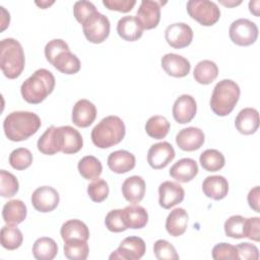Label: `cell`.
I'll return each mask as SVG.
<instances>
[{
	"label": "cell",
	"mask_w": 260,
	"mask_h": 260,
	"mask_svg": "<svg viewBox=\"0 0 260 260\" xmlns=\"http://www.w3.org/2000/svg\"><path fill=\"white\" fill-rule=\"evenodd\" d=\"M198 171V165L193 158L184 157L171 167L170 176L178 182L187 183L197 176Z\"/></svg>",
	"instance_id": "ffe728a7"
},
{
	"label": "cell",
	"mask_w": 260,
	"mask_h": 260,
	"mask_svg": "<svg viewBox=\"0 0 260 260\" xmlns=\"http://www.w3.org/2000/svg\"><path fill=\"white\" fill-rule=\"evenodd\" d=\"M32 162V154L29 149L25 147H19L11 151L9 154V164L10 166L17 170L23 171L30 167Z\"/></svg>",
	"instance_id": "f35d334b"
},
{
	"label": "cell",
	"mask_w": 260,
	"mask_h": 260,
	"mask_svg": "<svg viewBox=\"0 0 260 260\" xmlns=\"http://www.w3.org/2000/svg\"><path fill=\"white\" fill-rule=\"evenodd\" d=\"M159 1L142 0L136 12V19L143 29H152L157 26L160 20V5Z\"/></svg>",
	"instance_id": "5bb4252c"
},
{
	"label": "cell",
	"mask_w": 260,
	"mask_h": 260,
	"mask_svg": "<svg viewBox=\"0 0 260 260\" xmlns=\"http://www.w3.org/2000/svg\"><path fill=\"white\" fill-rule=\"evenodd\" d=\"M96 11L95 6L91 2L85 0L76 1L73 6V14L76 20L81 24H83V22Z\"/></svg>",
	"instance_id": "f6af8a7d"
},
{
	"label": "cell",
	"mask_w": 260,
	"mask_h": 260,
	"mask_svg": "<svg viewBox=\"0 0 260 260\" xmlns=\"http://www.w3.org/2000/svg\"><path fill=\"white\" fill-rule=\"evenodd\" d=\"M31 204L40 212L53 211L59 204L60 197L57 190L51 186L37 188L31 194Z\"/></svg>",
	"instance_id": "8fae6325"
},
{
	"label": "cell",
	"mask_w": 260,
	"mask_h": 260,
	"mask_svg": "<svg viewBox=\"0 0 260 260\" xmlns=\"http://www.w3.org/2000/svg\"><path fill=\"white\" fill-rule=\"evenodd\" d=\"M202 190L206 197L213 200H221L228 195L229 182L223 176H208L202 183Z\"/></svg>",
	"instance_id": "603a6c76"
},
{
	"label": "cell",
	"mask_w": 260,
	"mask_h": 260,
	"mask_svg": "<svg viewBox=\"0 0 260 260\" xmlns=\"http://www.w3.org/2000/svg\"><path fill=\"white\" fill-rule=\"evenodd\" d=\"M219 3H221L222 5L228 6V7H234V6L241 4L242 1H219Z\"/></svg>",
	"instance_id": "11a10c76"
},
{
	"label": "cell",
	"mask_w": 260,
	"mask_h": 260,
	"mask_svg": "<svg viewBox=\"0 0 260 260\" xmlns=\"http://www.w3.org/2000/svg\"><path fill=\"white\" fill-rule=\"evenodd\" d=\"M60 151L65 154H74L83 146V139L78 130L71 126L57 127Z\"/></svg>",
	"instance_id": "7c38bea8"
},
{
	"label": "cell",
	"mask_w": 260,
	"mask_h": 260,
	"mask_svg": "<svg viewBox=\"0 0 260 260\" xmlns=\"http://www.w3.org/2000/svg\"><path fill=\"white\" fill-rule=\"evenodd\" d=\"M68 50H69V46L65 41L61 39H54L49 43H47L45 47V56L47 61L52 64L59 54Z\"/></svg>",
	"instance_id": "7dc6e473"
},
{
	"label": "cell",
	"mask_w": 260,
	"mask_h": 260,
	"mask_svg": "<svg viewBox=\"0 0 260 260\" xmlns=\"http://www.w3.org/2000/svg\"><path fill=\"white\" fill-rule=\"evenodd\" d=\"M240 87L234 80H220L215 84L210 98L209 105L212 112L219 117L231 114L240 99Z\"/></svg>",
	"instance_id": "5b68a950"
},
{
	"label": "cell",
	"mask_w": 260,
	"mask_h": 260,
	"mask_svg": "<svg viewBox=\"0 0 260 260\" xmlns=\"http://www.w3.org/2000/svg\"><path fill=\"white\" fill-rule=\"evenodd\" d=\"M237 130L244 135L255 133L259 127V113L254 108H245L239 112L235 119Z\"/></svg>",
	"instance_id": "7402d4cb"
},
{
	"label": "cell",
	"mask_w": 260,
	"mask_h": 260,
	"mask_svg": "<svg viewBox=\"0 0 260 260\" xmlns=\"http://www.w3.org/2000/svg\"><path fill=\"white\" fill-rule=\"evenodd\" d=\"M183 187L172 181H165L158 187V203L165 209H170L181 203L184 199Z\"/></svg>",
	"instance_id": "9a60e30c"
},
{
	"label": "cell",
	"mask_w": 260,
	"mask_h": 260,
	"mask_svg": "<svg viewBox=\"0 0 260 260\" xmlns=\"http://www.w3.org/2000/svg\"><path fill=\"white\" fill-rule=\"evenodd\" d=\"M1 246L6 250L12 251L19 248L23 241L22 233L16 225L6 224L2 226L0 232Z\"/></svg>",
	"instance_id": "d6a6232c"
},
{
	"label": "cell",
	"mask_w": 260,
	"mask_h": 260,
	"mask_svg": "<svg viewBox=\"0 0 260 260\" xmlns=\"http://www.w3.org/2000/svg\"><path fill=\"white\" fill-rule=\"evenodd\" d=\"M259 5H260V2L258 0L249 2V10L255 16H259Z\"/></svg>",
	"instance_id": "f5cc1de1"
},
{
	"label": "cell",
	"mask_w": 260,
	"mask_h": 260,
	"mask_svg": "<svg viewBox=\"0 0 260 260\" xmlns=\"http://www.w3.org/2000/svg\"><path fill=\"white\" fill-rule=\"evenodd\" d=\"M122 213L127 229L139 230L147 224L148 213L146 209L140 205H128L122 210Z\"/></svg>",
	"instance_id": "4316f807"
},
{
	"label": "cell",
	"mask_w": 260,
	"mask_h": 260,
	"mask_svg": "<svg viewBox=\"0 0 260 260\" xmlns=\"http://www.w3.org/2000/svg\"><path fill=\"white\" fill-rule=\"evenodd\" d=\"M55 76L45 68L36 70L20 86V92L25 102L37 105L42 103L55 87Z\"/></svg>",
	"instance_id": "7a4b0ae2"
},
{
	"label": "cell",
	"mask_w": 260,
	"mask_h": 260,
	"mask_svg": "<svg viewBox=\"0 0 260 260\" xmlns=\"http://www.w3.org/2000/svg\"><path fill=\"white\" fill-rule=\"evenodd\" d=\"M153 254L158 260H178L179 255L175 247L167 240H157L153 245Z\"/></svg>",
	"instance_id": "7bdbcfd3"
},
{
	"label": "cell",
	"mask_w": 260,
	"mask_h": 260,
	"mask_svg": "<svg viewBox=\"0 0 260 260\" xmlns=\"http://www.w3.org/2000/svg\"><path fill=\"white\" fill-rule=\"evenodd\" d=\"M42 125L40 117L26 111H16L8 114L3 122L5 136L14 142L23 141L36 134Z\"/></svg>",
	"instance_id": "6da1fadb"
},
{
	"label": "cell",
	"mask_w": 260,
	"mask_h": 260,
	"mask_svg": "<svg viewBox=\"0 0 260 260\" xmlns=\"http://www.w3.org/2000/svg\"><path fill=\"white\" fill-rule=\"evenodd\" d=\"M170 122L166 117L155 115L150 117L145 124L146 134L154 139H162L165 138L170 130Z\"/></svg>",
	"instance_id": "d590c367"
},
{
	"label": "cell",
	"mask_w": 260,
	"mask_h": 260,
	"mask_svg": "<svg viewBox=\"0 0 260 260\" xmlns=\"http://www.w3.org/2000/svg\"><path fill=\"white\" fill-rule=\"evenodd\" d=\"M145 181L140 176H131L122 184V194L130 203H139L145 195Z\"/></svg>",
	"instance_id": "cb8c5ba5"
},
{
	"label": "cell",
	"mask_w": 260,
	"mask_h": 260,
	"mask_svg": "<svg viewBox=\"0 0 260 260\" xmlns=\"http://www.w3.org/2000/svg\"><path fill=\"white\" fill-rule=\"evenodd\" d=\"M175 149L167 141L152 144L147 152V162L154 170L166 168L175 158Z\"/></svg>",
	"instance_id": "4fadbf2b"
},
{
	"label": "cell",
	"mask_w": 260,
	"mask_h": 260,
	"mask_svg": "<svg viewBox=\"0 0 260 260\" xmlns=\"http://www.w3.org/2000/svg\"><path fill=\"white\" fill-rule=\"evenodd\" d=\"M25 64L24 52L18 41L12 38L0 42V68L5 77L17 78L23 71Z\"/></svg>",
	"instance_id": "277c9868"
},
{
	"label": "cell",
	"mask_w": 260,
	"mask_h": 260,
	"mask_svg": "<svg viewBox=\"0 0 260 260\" xmlns=\"http://www.w3.org/2000/svg\"><path fill=\"white\" fill-rule=\"evenodd\" d=\"M54 2H55V1H41V2L36 1V4H37L39 7H41L42 9H46V8H48L49 6H51L52 4H54Z\"/></svg>",
	"instance_id": "db71d44e"
},
{
	"label": "cell",
	"mask_w": 260,
	"mask_h": 260,
	"mask_svg": "<svg viewBox=\"0 0 260 260\" xmlns=\"http://www.w3.org/2000/svg\"><path fill=\"white\" fill-rule=\"evenodd\" d=\"M77 169L81 177L85 180H94L99 178L103 172L102 162L93 155L83 156L79 160Z\"/></svg>",
	"instance_id": "e575fe53"
},
{
	"label": "cell",
	"mask_w": 260,
	"mask_h": 260,
	"mask_svg": "<svg viewBox=\"0 0 260 260\" xmlns=\"http://www.w3.org/2000/svg\"><path fill=\"white\" fill-rule=\"evenodd\" d=\"M189 16L204 26L215 24L220 17V10L216 3L208 0H190L187 2Z\"/></svg>",
	"instance_id": "8992f818"
},
{
	"label": "cell",
	"mask_w": 260,
	"mask_h": 260,
	"mask_svg": "<svg viewBox=\"0 0 260 260\" xmlns=\"http://www.w3.org/2000/svg\"><path fill=\"white\" fill-rule=\"evenodd\" d=\"M60 235L64 242L73 239L87 241L89 239V230L83 221L79 219H69L62 224Z\"/></svg>",
	"instance_id": "f1b7e54d"
},
{
	"label": "cell",
	"mask_w": 260,
	"mask_h": 260,
	"mask_svg": "<svg viewBox=\"0 0 260 260\" xmlns=\"http://www.w3.org/2000/svg\"><path fill=\"white\" fill-rule=\"evenodd\" d=\"M260 218L258 216L246 218L245 222V238H248L252 241H260Z\"/></svg>",
	"instance_id": "681fc988"
},
{
	"label": "cell",
	"mask_w": 260,
	"mask_h": 260,
	"mask_svg": "<svg viewBox=\"0 0 260 260\" xmlns=\"http://www.w3.org/2000/svg\"><path fill=\"white\" fill-rule=\"evenodd\" d=\"M239 259L244 260H258L259 259V250L258 248L248 242L240 243L236 246Z\"/></svg>",
	"instance_id": "c3c4849f"
},
{
	"label": "cell",
	"mask_w": 260,
	"mask_h": 260,
	"mask_svg": "<svg viewBox=\"0 0 260 260\" xmlns=\"http://www.w3.org/2000/svg\"><path fill=\"white\" fill-rule=\"evenodd\" d=\"M39 151L43 154L53 155L60 151L59 143H58V135H57V127L51 126L47 128V130L43 133V135L39 138L37 143Z\"/></svg>",
	"instance_id": "836d02e7"
},
{
	"label": "cell",
	"mask_w": 260,
	"mask_h": 260,
	"mask_svg": "<svg viewBox=\"0 0 260 260\" xmlns=\"http://www.w3.org/2000/svg\"><path fill=\"white\" fill-rule=\"evenodd\" d=\"M58 253L56 242L48 237H42L36 240L32 246V255L38 260H52Z\"/></svg>",
	"instance_id": "4dcf8cb0"
},
{
	"label": "cell",
	"mask_w": 260,
	"mask_h": 260,
	"mask_svg": "<svg viewBox=\"0 0 260 260\" xmlns=\"http://www.w3.org/2000/svg\"><path fill=\"white\" fill-rule=\"evenodd\" d=\"M126 133L123 120L118 116L102 119L91 130V141L99 148H109L120 143Z\"/></svg>",
	"instance_id": "3957f363"
},
{
	"label": "cell",
	"mask_w": 260,
	"mask_h": 260,
	"mask_svg": "<svg viewBox=\"0 0 260 260\" xmlns=\"http://www.w3.org/2000/svg\"><path fill=\"white\" fill-rule=\"evenodd\" d=\"M146 250L145 242L143 239L132 236L125 238L119 247L109 256V259H122V260H138L143 257Z\"/></svg>",
	"instance_id": "9c48e42d"
},
{
	"label": "cell",
	"mask_w": 260,
	"mask_h": 260,
	"mask_svg": "<svg viewBox=\"0 0 260 260\" xmlns=\"http://www.w3.org/2000/svg\"><path fill=\"white\" fill-rule=\"evenodd\" d=\"M122 210L123 209H113L106 215L105 224L110 232L121 233L128 230L123 218Z\"/></svg>",
	"instance_id": "ee69618b"
},
{
	"label": "cell",
	"mask_w": 260,
	"mask_h": 260,
	"mask_svg": "<svg viewBox=\"0 0 260 260\" xmlns=\"http://www.w3.org/2000/svg\"><path fill=\"white\" fill-rule=\"evenodd\" d=\"M165 39L172 48L183 49L192 43L193 30L184 22H175L166 28Z\"/></svg>",
	"instance_id": "30bf717a"
},
{
	"label": "cell",
	"mask_w": 260,
	"mask_h": 260,
	"mask_svg": "<svg viewBox=\"0 0 260 260\" xmlns=\"http://www.w3.org/2000/svg\"><path fill=\"white\" fill-rule=\"evenodd\" d=\"M110 28L109 18L99 11L88 17L82 24L84 37L93 44H101L106 41L110 35Z\"/></svg>",
	"instance_id": "52a82bcc"
},
{
	"label": "cell",
	"mask_w": 260,
	"mask_h": 260,
	"mask_svg": "<svg viewBox=\"0 0 260 260\" xmlns=\"http://www.w3.org/2000/svg\"><path fill=\"white\" fill-rule=\"evenodd\" d=\"M259 197H260V190L259 186L254 187L251 189L248 193L247 200L249 203V206L255 211V212H260V207H259Z\"/></svg>",
	"instance_id": "816d5d0a"
},
{
	"label": "cell",
	"mask_w": 260,
	"mask_h": 260,
	"mask_svg": "<svg viewBox=\"0 0 260 260\" xmlns=\"http://www.w3.org/2000/svg\"><path fill=\"white\" fill-rule=\"evenodd\" d=\"M104 6L109 10H115L119 12H129L136 4L135 0H103Z\"/></svg>",
	"instance_id": "f907efd6"
},
{
	"label": "cell",
	"mask_w": 260,
	"mask_h": 260,
	"mask_svg": "<svg viewBox=\"0 0 260 260\" xmlns=\"http://www.w3.org/2000/svg\"><path fill=\"white\" fill-rule=\"evenodd\" d=\"M52 65L64 74H75L80 70V61L76 55L70 52V50L59 54Z\"/></svg>",
	"instance_id": "1f68e13d"
},
{
	"label": "cell",
	"mask_w": 260,
	"mask_h": 260,
	"mask_svg": "<svg viewBox=\"0 0 260 260\" xmlns=\"http://www.w3.org/2000/svg\"><path fill=\"white\" fill-rule=\"evenodd\" d=\"M110 189L108 183L100 178L94 179L90 184L87 186V194L89 198L96 203L103 202L108 198Z\"/></svg>",
	"instance_id": "b9f144b4"
},
{
	"label": "cell",
	"mask_w": 260,
	"mask_h": 260,
	"mask_svg": "<svg viewBox=\"0 0 260 260\" xmlns=\"http://www.w3.org/2000/svg\"><path fill=\"white\" fill-rule=\"evenodd\" d=\"M108 167L116 174H125L133 170L136 164V159L133 153L127 150H116L110 153L108 156Z\"/></svg>",
	"instance_id": "44dd1931"
},
{
	"label": "cell",
	"mask_w": 260,
	"mask_h": 260,
	"mask_svg": "<svg viewBox=\"0 0 260 260\" xmlns=\"http://www.w3.org/2000/svg\"><path fill=\"white\" fill-rule=\"evenodd\" d=\"M19 189V183L16 177L5 171H0V194L2 197L9 198L14 196Z\"/></svg>",
	"instance_id": "60d3db41"
},
{
	"label": "cell",
	"mask_w": 260,
	"mask_h": 260,
	"mask_svg": "<svg viewBox=\"0 0 260 260\" xmlns=\"http://www.w3.org/2000/svg\"><path fill=\"white\" fill-rule=\"evenodd\" d=\"M246 218L242 215H232L224 221V233L233 239L245 238Z\"/></svg>",
	"instance_id": "ab89813d"
},
{
	"label": "cell",
	"mask_w": 260,
	"mask_h": 260,
	"mask_svg": "<svg viewBox=\"0 0 260 260\" xmlns=\"http://www.w3.org/2000/svg\"><path fill=\"white\" fill-rule=\"evenodd\" d=\"M188 218V213L184 208L178 207L173 209L166 219V230L168 234L173 237L182 236L187 230Z\"/></svg>",
	"instance_id": "484cf974"
},
{
	"label": "cell",
	"mask_w": 260,
	"mask_h": 260,
	"mask_svg": "<svg viewBox=\"0 0 260 260\" xmlns=\"http://www.w3.org/2000/svg\"><path fill=\"white\" fill-rule=\"evenodd\" d=\"M117 32L123 40L135 42L141 38L143 28L135 16L127 15L119 19L117 23Z\"/></svg>",
	"instance_id": "d4e9b609"
},
{
	"label": "cell",
	"mask_w": 260,
	"mask_h": 260,
	"mask_svg": "<svg viewBox=\"0 0 260 260\" xmlns=\"http://www.w3.org/2000/svg\"><path fill=\"white\" fill-rule=\"evenodd\" d=\"M212 258L215 260L221 259H239L238 251L236 246H233L229 243H219L216 244L212 249Z\"/></svg>",
	"instance_id": "bcb514c9"
},
{
	"label": "cell",
	"mask_w": 260,
	"mask_h": 260,
	"mask_svg": "<svg viewBox=\"0 0 260 260\" xmlns=\"http://www.w3.org/2000/svg\"><path fill=\"white\" fill-rule=\"evenodd\" d=\"M199 161L201 167L207 172H217L224 167L225 159L223 154L216 149H206L200 156Z\"/></svg>",
	"instance_id": "8d00e7d4"
},
{
	"label": "cell",
	"mask_w": 260,
	"mask_h": 260,
	"mask_svg": "<svg viewBox=\"0 0 260 260\" xmlns=\"http://www.w3.org/2000/svg\"><path fill=\"white\" fill-rule=\"evenodd\" d=\"M160 63L165 72L173 77H185L189 74L191 69V65L188 59L174 53L166 54L161 58Z\"/></svg>",
	"instance_id": "d6986e66"
},
{
	"label": "cell",
	"mask_w": 260,
	"mask_h": 260,
	"mask_svg": "<svg viewBox=\"0 0 260 260\" xmlns=\"http://www.w3.org/2000/svg\"><path fill=\"white\" fill-rule=\"evenodd\" d=\"M27 209L25 204L19 199H13L6 202L2 208V217L7 224L17 225L26 217Z\"/></svg>",
	"instance_id": "83f0119b"
},
{
	"label": "cell",
	"mask_w": 260,
	"mask_h": 260,
	"mask_svg": "<svg viewBox=\"0 0 260 260\" xmlns=\"http://www.w3.org/2000/svg\"><path fill=\"white\" fill-rule=\"evenodd\" d=\"M95 118L96 108L88 100H79L73 106L71 119L75 126L80 128H86L93 123Z\"/></svg>",
	"instance_id": "ac0fdd59"
},
{
	"label": "cell",
	"mask_w": 260,
	"mask_h": 260,
	"mask_svg": "<svg viewBox=\"0 0 260 260\" xmlns=\"http://www.w3.org/2000/svg\"><path fill=\"white\" fill-rule=\"evenodd\" d=\"M205 140L204 133L197 127H187L179 131L176 135V143L184 151H194L199 149Z\"/></svg>",
	"instance_id": "e0dca14e"
},
{
	"label": "cell",
	"mask_w": 260,
	"mask_h": 260,
	"mask_svg": "<svg viewBox=\"0 0 260 260\" xmlns=\"http://www.w3.org/2000/svg\"><path fill=\"white\" fill-rule=\"evenodd\" d=\"M64 255L70 260H85L88 256L89 247L87 241L73 239L64 242Z\"/></svg>",
	"instance_id": "74e56055"
},
{
	"label": "cell",
	"mask_w": 260,
	"mask_h": 260,
	"mask_svg": "<svg viewBox=\"0 0 260 260\" xmlns=\"http://www.w3.org/2000/svg\"><path fill=\"white\" fill-rule=\"evenodd\" d=\"M218 75V67L211 60H202L194 68L193 77L200 84H210Z\"/></svg>",
	"instance_id": "f546056e"
},
{
	"label": "cell",
	"mask_w": 260,
	"mask_h": 260,
	"mask_svg": "<svg viewBox=\"0 0 260 260\" xmlns=\"http://www.w3.org/2000/svg\"><path fill=\"white\" fill-rule=\"evenodd\" d=\"M231 41L241 47L254 44L258 38V27L255 22L247 18H239L232 22L229 29Z\"/></svg>",
	"instance_id": "ba28073f"
},
{
	"label": "cell",
	"mask_w": 260,
	"mask_h": 260,
	"mask_svg": "<svg viewBox=\"0 0 260 260\" xmlns=\"http://www.w3.org/2000/svg\"><path fill=\"white\" fill-rule=\"evenodd\" d=\"M173 117L179 124H186L193 120L197 112L195 99L190 94L180 95L173 105Z\"/></svg>",
	"instance_id": "2e32d148"
}]
</instances>
